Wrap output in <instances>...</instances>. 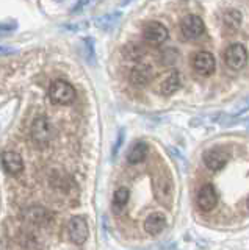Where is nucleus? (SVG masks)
<instances>
[{"mask_svg": "<svg viewBox=\"0 0 249 250\" xmlns=\"http://www.w3.org/2000/svg\"><path fill=\"white\" fill-rule=\"evenodd\" d=\"M82 49H83V57L87 60V62H90V64H96L94 41H92V38H83Z\"/></svg>", "mask_w": 249, "mask_h": 250, "instance_id": "f3484780", "label": "nucleus"}, {"mask_svg": "<svg viewBox=\"0 0 249 250\" xmlns=\"http://www.w3.org/2000/svg\"><path fill=\"white\" fill-rule=\"evenodd\" d=\"M147 150H149V147H147V144L144 143V141H138V143H135L134 146H132L130 150H129V153H127V161H129V164H138V163H141L146 158Z\"/></svg>", "mask_w": 249, "mask_h": 250, "instance_id": "ddd939ff", "label": "nucleus"}, {"mask_svg": "<svg viewBox=\"0 0 249 250\" xmlns=\"http://www.w3.org/2000/svg\"><path fill=\"white\" fill-rule=\"evenodd\" d=\"M2 166L11 175H19L24 170V160L18 152L8 150L2 155Z\"/></svg>", "mask_w": 249, "mask_h": 250, "instance_id": "9d476101", "label": "nucleus"}, {"mask_svg": "<svg viewBox=\"0 0 249 250\" xmlns=\"http://www.w3.org/2000/svg\"><path fill=\"white\" fill-rule=\"evenodd\" d=\"M52 136H53V128L47 117L45 116L36 117L35 122L32 124V138L35 143L41 147H45L50 143Z\"/></svg>", "mask_w": 249, "mask_h": 250, "instance_id": "f03ea898", "label": "nucleus"}, {"mask_svg": "<svg viewBox=\"0 0 249 250\" xmlns=\"http://www.w3.org/2000/svg\"><path fill=\"white\" fill-rule=\"evenodd\" d=\"M248 208H249V197H248Z\"/></svg>", "mask_w": 249, "mask_h": 250, "instance_id": "bb28decb", "label": "nucleus"}, {"mask_svg": "<svg viewBox=\"0 0 249 250\" xmlns=\"http://www.w3.org/2000/svg\"><path fill=\"white\" fill-rule=\"evenodd\" d=\"M122 144H124V130H119L118 138H116V143H114V146H113V152H112L113 158H114L116 155H118V152H119V148H121Z\"/></svg>", "mask_w": 249, "mask_h": 250, "instance_id": "4be33fe9", "label": "nucleus"}, {"mask_svg": "<svg viewBox=\"0 0 249 250\" xmlns=\"http://www.w3.org/2000/svg\"><path fill=\"white\" fill-rule=\"evenodd\" d=\"M88 2H91V0H80L79 3H77L74 8H72V13H77V11H80L83 6H87L88 5Z\"/></svg>", "mask_w": 249, "mask_h": 250, "instance_id": "5701e85b", "label": "nucleus"}, {"mask_svg": "<svg viewBox=\"0 0 249 250\" xmlns=\"http://www.w3.org/2000/svg\"><path fill=\"white\" fill-rule=\"evenodd\" d=\"M132 0H122V5H129Z\"/></svg>", "mask_w": 249, "mask_h": 250, "instance_id": "393cba45", "label": "nucleus"}, {"mask_svg": "<svg viewBox=\"0 0 249 250\" xmlns=\"http://www.w3.org/2000/svg\"><path fill=\"white\" fill-rule=\"evenodd\" d=\"M151 78H152V69L146 64H138L136 67H134L130 74V82L136 86H143L146 83H149Z\"/></svg>", "mask_w": 249, "mask_h": 250, "instance_id": "f8f14e48", "label": "nucleus"}, {"mask_svg": "<svg viewBox=\"0 0 249 250\" xmlns=\"http://www.w3.org/2000/svg\"><path fill=\"white\" fill-rule=\"evenodd\" d=\"M223 21L226 23V27L230 28V30H235L241 25V14L237 10H229L226 11L223 16Z\"/></svg>", "mask_w": 249, "mask_h": 250, "instance_id": "a211bd4d", "label": "nucleus"}, {"mask_svg": "<svg viewBox=\"0 0 249 250\" xmlns=\"http://www.w3.org/2000/svg\"><path fill=\"white\" fill-rule=\"evenodd\" d=\"M143 36L149 44L158 45V44H163L168 39V30L165 25H161L160 22H149L144 27Z\"/></svg>", "mask_w": 249, "mask_h": 250, "instance_id": "6e6552de", "label": "nucleus"}, {"mask_svg": "<svg viewBox=\"0 0 249 250\" xmlns=\"http://www.w3.org/2000/svg\"><path fill=\"white\" fill-rule=\"evenodd\" d=\"M202 161H204V164L210 170H220L227 164L229 153L220 147H213V148H208V150L204 152V155H202Z\"/></svg>", "mask_w": 249, "mask_h": 250, "instance_id": "39448f33", "label": "nucleus"}, {"mask_svg": "<svg viewBox=\"0 0 249 250\" xmlns=\"http://www.w3.org/2000/svg\"><path fill=\"white\" fill-rule=\"evenodd\" d=\"M216 61L215 57L210 52H198L193 57V69L196 70L199 75L208 77L215 72Z\"/></svg>", "mask_w": 249, "mask_h": 250, "instance_id": "423d86ee", "label": "nucleus"}, {"mask_svg": "<svg viewBox=\"0 0 249 250\" xmlns=\"http://www.w3.org/2000/svg\"><path fill=\"white\" fill-rule=\"evenodd\" d=\"M218 203V194L212 185H204L198 191V207L202 211H212Z\"/></svg>", "mask_w": 249, "mask_h": 250, "instance_id": "1a4fd4ad", "label": "nucleus"}, {"mask_svg": "<svg viewBox=\"0 0 249 250\" xmlns=\"http://www.w3.org/2000/svg\"><path fill=\"white\" fill-rule=\"evenodd\" d=\"M179 86H181V77H179L177 72H171L161 80L160 92L163 96H169V94H173L179 89Z\"/></svg>", "mask_w": 249, "mask_h": 250, "instance_id": "4468645a", "label": "nucleus"}, {"mask_svg": "<svg viewBox=\"0 0 249 250\" xmlns=\"http://www.w3.org/2000/svg\"><path fill=\"white\" fill-rule=\"evenodd\" d=\"M245 127H246V128L249 130V119H248V121H245Z\"/></svg>", "mask_w": 249, "mask_h": 250, "instance_id": "a878e982", "label": "nucleus"}, {"mask_svg": "<svg viewBox=\"0 0 249 250\" xmlns=\"http://www.w3.org/2000/svg\"><path fill=\"white\" fill-rule=\"evenodd\" d=\"M18 50L13 49V47H5V45H0V53H5V55H10V53H16Z\"/></svg>", "mask_w": 249, "mask_h": 250, "instance_id": "b1692460", "label": "nucleus"}, {"mask_svg": "<svg viewBox=\"0 0 249 250\" xmlns=\"http://www.w3.org/2000/svg\"><path fill=\"white\" fill-rule=\"evenodd\" d=\"M49 97L58 105H69L75 100V89L71 83L65 80H55L50 84Z\"/></svg>", "mask_w": 249, "mask_h": 250, "instance_id": "f257e3e1", "label": "nucleus"}, {"mask_svg": "<svg viewBox=\"0 0 249 250\" xmlns=\"http://www.w3.org/2000/svg\"><path fill=\"white\" fill-rule=\"evenodd\" d=\"M248 111H249V96L237 102L235 106L230 109V116H241Z\"/></svg>", "mask_w": 249, "mask_h": 250, "instance_id": "aec40b11", "label": "nucleus"}, {"mask_svg": "<svg viewBox=\"0 0 249 250\" xmlns=\"http://www.w3.org/2000/svg\"><path fill=\"white\" fill-rule=\"evenodd\" d=\"M121 18H122V14L119 11L108 13V14H104V16H100V18L94 19V23H96V27L102 28V30H112L118 25Z\"/></svg>", "mask_w": 249, "mask_h": 250, "instance_id": "2eb2a0df", "label": "nucleus"}, {"mask_svg": "<svg viewBox=\"0 0 249 250\" xmlns=\"http://www.w3.org/2000/svg\"><path fill=\"white\" fill-rule=\"evenodd\" d=\"M25 216H27V219H30V221L35 222V224H44L49 219L47 211H45L44 208H40V207L30 208Z\"/></svg>", "mask_w": 249, "mask_h": 250, "instance_id": "6ab92c4d", "label": "nucleus"}, {"mask_svg": "<svg viewBox=\"0 0 249 250\" xmlns=\"http://www.w3.org/2000/svg\"><path fill=\"white\" fill-rule=\"evenodd\" d=\"M68 233H69V239H71L74 244H83L85 241L88 239V222L85 221V217L82 216H74L68 224Z\"/></svg>", "mask_w": 249, "mask_h": 250, "instance_id": "20e7f679", "label": "nucleus"}, {"mask_svg": "<svg viewBox=\"0 0 249 250\" xmlns=\"http://www.w3.org/2000/svg\"><path fill=\"white\" fill-rule=\"evenodd\" d=\"M18 30V22H0V33H10V31Z\"/></svg>", "mask_w": 249, "mask_h": 250, "instance_id": "412c9836", "label": "nucleus"}, {"mask_svg": "<svg viewBox=\"0 0 249 250\" xmlns=\"http://www.w3.org/2000/svg\"><path fill=\"white\" fill-rule=\"evenodd\" d=\"M181 28H182V33L185 38L196 39L205 31V23L199 18V16L190 14V16H186V18H183Z\"/></svg>", "mask_w": 249, "mask_h": 250, "instance_id": "0eeeda50", "label": "nucleus"}, {"mask_svg": "<svg viewBox=\"0 0 249 250\" xmlns=\"http://www.w3.org/2000/svg\"><path fill=\"white\" fill-rule=\"evenodd\" d=\"M129 197H130V192L127 188H119V189H116L113 194V208L116 211H121L127 205Z\"/></svg>", "mask_w": 249, "mask_h": 250, "instance_id": "dca6fc26", "label": "nucleus"}, {"mask_svg": "<svg viewBox=\"0 0 249 250\" xmlns=\"http://www.w3.org/2000/svg\"><path fill=\"white\" fill-rule=\"evenodd\" d=\"M166 227V217L161 213H152L146 217L144 221V230L146 233H149L151 236H157L160 234Z\"/></svg>", "mask_w": 249, "mask_h": 250, "instance_id": "9b49d317", "label": "nucleus"}, {"mask_svg": "<svg viewBox=\"0 0 249 250\" xmlns=\"http://www.w3.org/2000/svg\"><path fill=\"white\" fill-rule=\"evenodd\" d=\"M224 61H226V64L233 70L243 69L248 62V52L245 49V45L230 44L224 52Z\"/></svg>", "mask_w": 249, "mask_h": 250, "instance_id": "7ed1b4c3", "label": "nucleus"}]
</instances>
